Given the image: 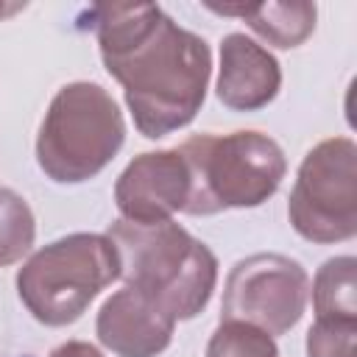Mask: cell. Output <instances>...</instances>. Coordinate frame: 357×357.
Returning a JSON list of instances; mask_svg holds the SVG:
<instances>
[{
	"label": "cell",
	"instance_id": "cell-1",
	"mask_svg": "<svg viewBox=\"0 0 357 357\" xmlns=\"http://www.w3.org/2000/svg\"><path fill=\"white\" fill-rule=\"evenodd\" d=\"M100 59L123 86L134 126L162 139L195 120L206 100L212 50L156 3H100L89 11Z\"/></svg>",
	"mask_w": 357,
	"mask_h": 357
},
{
	"label": "cell",
	"instance_id": "cell-2",
	"mask_svg": "<svg viewBox=\"0 0 357 357\" xmlns=\"http://www.w3.org/2000/svg\"><path fill=\"white\" fill-rule=\"evenodd\" d=\"M120 257V279L173 321L206 310L218 284V257L176 220L139 226L114 220L106 231Z\"/></svg>",
	"mask_w": 357,
	"mask_h": 357
},
{
	"label": "cell",
	"instance_id": "cell-3",
	"mask_svg": "<svg viewBox=\"0 0 357 357\" xmlns=\"http://www.w3.org/2000/svg\"><path fill=\"white\" fill-rule=\"evenodd\" d=\"M190 167L187 215H218L265 204L287 173L282 145L262 131L198 134L178 145Z\"/></svg>",
	"mask_w": 357,
	"mask_h": 357
},
{
	"label": "cell",
	"instance_id": "cell-4",
	"mask_svg": "<svg viewBox=\"0 0 357 357\" xmlns=\"http://www.w3.org/2000/svg\"><path fill=\"white\" fill-rule=\"evenodd\" d=\"M126 120L117 100L92 81L64 84L39 126L36 162L56 184L95 178L123 148Z\"/></svg>",
	"mask_w": 357,
	"mask_h": 357
},
{
	"label": "cell",
	"instance_id": "cell-5",
	"mask_svg": "<svg viewBox=\"0 0 357 357\" xmlns=\"http://www.w3.org/2000/svg\"><path fill=\"white\" fill-rule=\"evenodd\" d=\"M114 279H120L114 243L106 234L75 231L31 254L17 271V296L39 324L67 326Z\"/></svg>",
	"mask_w": 357,
	"mask_h": 357
},
{
	"label": "cell",
	"instance_id": "cell-6",
	"mask_svg": "<svg viewBox=\"0 0 357 357\" xmlns=\"http://www.w3.org/2000/svg\"><path fill=\"white\" fill-rule=\"evenodd\" d=\"M290 226L310 243L329 245L357 234V145L349 137L318 142L298 165L287 201Z\"/></svg>",
	"mask_w": 357,
	"mask_h": 357
},
{
	"label": "cell",
	"instance_id": "cell-7",
	"mask_svg": "<svg viewBox=\"0 0 357 357\" xmlns=\"http://www.w3.org/2000/svg\"><path fill=\"white\" fill-rule=\"evenodd\" d=\"M307 296L310 276L296 259L284 254H251L226 276L220 321H243L276 337L301 321Z\"/></svg>",
	"mask_w": 357,
	"mask_h": 357
},
{
	"label": "cell",
	"instance_id": "cell-8",
	"mask_svg": "<svg viewBox=\"0 0 357 357\" xmlns=\"http://www.w3.org/2000/svg\"><path fill=\"white\" fill-rule=\"evenodd\" d=\"M190 201V167L178 148L134 156L114 181V204L123 220L153 226L184 212Z\"/></svg>",
	"mask_w": 357,
	"mask_h": 357
},
{
	"label": "cell",
	"instance_id": "cell-9",
	"mask_svg": "<svg viewBox=\"0 0 357 357\" xmlns=\"http://www.w3.org/2000/svg\"><path fill=\"white\" fill-rule=\"evenodd\" d=\"M173 326L165 310L131 287L112 293L95 318L98 340L117 357H159L173 340Z\"/></svg>",
	"mask_w": 357,
	"mask_h": 357
},
{
	"label": "cell",
	"instance_id": "cell-10",
	"mask_svg": "<svg viewBox=\"0 0 357 357\" xmlns=\"http://www.w3.org/2000/svg\"><path fill=\"white\" fill-rule=\"evenodd\" d=\"M282 86V67L268 47L245 33H229L220 42L218 100L231 112L265 109Z\"/></svg>",
	"mask_w": 357,
	"mask_h": 357
},
{
	"label": "cell",
	"instance_id": "cell-11",
	"mask_svg": "<svg viewBox=\"0 0 357 357\" xmlns=\"http://www.w3.org/2000/svg\"><path fill=\"white\" fill-rule=\"evenodd\" d=\"M206 8H212L218 14L245 20V25L254 33H259L268 45L284 47V50L298 47L301 42H307L315 31V17H318L315 3H307V0L245 3V6H212V3H206Z\"/></svg>",
	"mask_w": 357,
	"mask_h": 357
},
{
	"label": "cell",
	"instance_id": "cell-12",
	"mask_svg": "<svg viewBox=\"0 0 357 357\" xmlns=\"http://www.w3.org/2000/svg\"><path fill=\"white\" fill-rule=\"evenodd\" d=\"M315 321H357V259L351 254L326 259L312 279Z\"/></svg>",
	"mask_w": 357,
	"mask_h": 357
},
{
	"label": "cell",
	"instance_id": "cell-13",
	"mask_svg": "<svg viewBox=\"0 0 357 357\" xmlns=\"http://www.w3.org/2000/svg\"><path fill=\"white\" fill-rule=\"evenodd\" d=\"M36 240V220L28 206V201L0 187V268L20 262Z\"/></svg>",
	"mask_w": 357,
	"mask_h": 357
},
{
	"label": "cell",
	"instance_id": "cell-14",
	"mask_svg": "<svg viewBox=\"0 0 357 357\" xmlns=\"http://www.w3.org/2000/svg\"><path fill=\"white\" fill-rule=\"evenodd\" d=\"M206 357H279L276 340L243 321H220L206 343Z\"/></svg>",
	"mask_w": 357,
	"mask_h": 357
},
{
	"label": "cell",
	"instance_id": "cell-15",
	"mask_svg": "<svg viewBox=\"0 0 357 357\" xmlns=\"http://www.w3.org/2000/svg\"><path fill=\"white\" fill-rule=\"evenodd\" d=\"M357 321H315L307 332V357H354Z\"/></svg>",
	"mask_w": 357,
	"mask_h": 357
},
{
	"label": "cell",
	"instance_id": "cell-16",
	"mask_svg": "<svg viewBox=\"0 0 357 357\" xmlns=\"http://www.w3.org/2000/svg\"><path fill=\"white\" fill-rule=\"evenodd\" d=\"M50 357H103V351L86 340H67L50 351Z\"/></svg>",
	"mask_w": 357,
	"mask_h": 357
},
{
	"label": "cell",
	"instance_id": "cell-17",
	"mask_svg": "<svg viewBox=\"0 0 357 357\" xmlns=\"http://www.w3.org/2000/svg\"><path fill=\"white\" fill-rule=\"evenodd\" d=\"M22 8H25V3H3V0H0V20L17 14V11H22Z\"/></svg>",
	"mask_w": 357,
	"mask_h": 357
}]
</instances>
